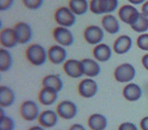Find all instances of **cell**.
Returning <instances> with one entry per match:
<instances>
[{"label":"cell","instance_id":"cell-1","mask_svg":"<svg viewBox=\"0 0 148 130\" xmlns=\"http://www.w3.org/2000/svg\"><path fill=\"white\" fill-rule=\"evenodd\" d=\"M25 57L34 66H42L48 60V51L41 44H30L25 50Z\"/></svg>","mask_w":148,"mask_h":130},{"label":"cell","instance_id":"cell-2","mask_svg":"<svg viewBox=\"0 0 148 130\" xmlns=\"http://www.w3.org/2000/svg\"><path fill=\"white\" fill-rule=\"evenodd\" d=\"M118 5V0H91L89 10L95 15H107L117 10Z\"/></svg>","mask_w":148,"mask_h":130},{"label":"cell","instance_id":"cell-3","mask_svg":"<svg viewBox=\"0 0 148 130\" xmlns=\"http://www.w3.org/2000/svg\"><path fill=\"white\" fill-rule=\"evenodd\" d=\"M136 69L130 63H124L118 65L114 71V79L121 84H129L134 79Z\"/></svg>","mask_w":148,"mask_h":130},{"label":"cell","instance_id":"cell-4","mask_svg":"<svg viewBox=\"0 0 148 130\" xmlns=\"http://www.w3.org/2000/svg\"><path fill=\"white\" fill-rule=\"evenodd\" d=\"M55 20L58 26L70 28L76 22V16L69 7L62 6L57 9L55 12Z\"/></svg>","mask_w":148,"mask_h":130},{"label":"cell","instance_id":"cell-5","mask_svg":"<svg viewBox=\"0 0 148 130\" xmlns=\"http://www.w3.org/2000/svg\"><path fill=\"white\" fill-rule=\"evenodd\" d=\"M140 12L138 9L131 4L122 5L118 10V18L122 22L131 26L137 22L140 17Z\"/></svg>","mask_w":148,"mask_h":130},{"label":"cell","instance_id":"cell-6","mask_svg":"<svg viewBox=\"0 0 148 130\" xmlns=\"http://www.w3.org/2000/svg\"><path fill=\"white\" fill-rule=\"evenodd\" d=\"M21 116L28 122H33L38 119L40 115L39 107L33 100H25L22 102L19 108Z\"/></svg>","mask_w":148,"mask_h":130},{"label":"cell","instance_id":"cell-7","mask_svg":"<svg viewBox=\"0 0 148 130\" xmlns=\"http://www.w3.org/2000/svg\"><path fill=\"white\" fill-rule=\"evenodd\" d=\"M63 71L69 77L77 79L84 75V64L82 61L69 59L63 64Z\"/></svg>","mask_w":148,"mask_h":130},{"label":"cell","instance_id":"cell-8","mask_svg":"<svg viewBox=\"0 0 148 130\" xmlns=\"http://www.w3.org/2000/svg\"><path fill=\"white\" fill-rule=\"evenodd\" d=\"M56 112L62 119L70 120L77 116V106L71 100H63L57 105Z\"/></svg>","mask_w":148,"mask_h":130},{"label":"cell","instance_id":"cell-9","mask_svg":"<svg viewBox=\"0 0 148 130\" xmlns=\"http://www.w3.org/2000/svg\"><path fill=\"white\" fill-rule=\"evenodd\" d=\"M53 37L58 44L63 47H69L75 42L73 33L69 28L58 26L53 30Z\"/></svg>","mask_w":148,"mask_h":130},{"label":"cell","instance_id":"cell-10","mask_svg":"<svg viewBox=\"0 0 148 130\" xmlns=\"http://www.w3.org/2000/svg\"><path fill=\"white\" fill-rule=\"evenodd\" d=\"M77 91L81 97L86 99H90L97 94L98 85L95 80L88 77L82 80V81L78 84Z\"/></svg>","mask_w":148,"mask_h":130},{"label":"cell","instance_id":"cell-11","mask_svg":"<svg viewBox=\"0 0 148 130\" xmlns=\"http://www.w3.org/2000/svg\"><path fill=\"white\" fill-rule=\"evenodd\" d=\"M104 37V29L97 25H90L84 31V38L87 43L91 45L101 44Z\"/></svg>","mask_w":148,"mask_h":130},{"label":"cell","instance_id":"cell-12","mask_svg":"<svg viewBox=\"0 0 148 130\" xmlns=\"http://www.w3.org/2000/svg\"><path fill=\"white\" fill-rule=\"evenodd\" d=\"M0 44L4 48H13L18 44V38L16 30L12 28L2 29L0 32Z\"/></svg>","mask_w":148,"mask_h":130},{"label":"cell","instance_id":"cell-13","mask_svg":"<svg viewBox=\"0 0 148 130\" xmlns=\"http://www.w3.org/2000/svg\"><path fill=\"white\" fill-rule=\"evenodd\" d=\"M67 51L64 47L56 44L50 47L48 50V59L56 65L64 64L67 60Z\"/></svg>","mask_w":148,"mask_h":130},{"label":"cell","instance_id":"cell-14","mask_svg":"<svg viewBox=\"0 0 148 130\" xmlns=\"http://www.w3.org/2000/svg\"><path fill=\"white\" fill-rule=\"evenodd\" d=\"M133 41L132 38L127 35H122L116 38V40L113 44V51L114 53L123 55L128 53L132 48Z\"/></svg>","mask_w":148,"mask_h":130},{"label":"cell","instance_id":"cell-15","mask_svg":"<svg viewBox=\"0 0 148 130\" xmlns=\"http://www.w3.org/2000/svg\"><path fill=\"white\" fill-rule=\"evenodd\" d=\"M16 30L18 38V44H25L32 38L33 31L31 26L26 22H18L13 28Z\"/></svg>","mask_w":148,"mask_h":130},{"label":"cell","instance_id":"cell-16","mask_svg":"<svg viewBox=\"0 0 148 130\" xmlns=\"http://www.w3.org/2000/svg\"><path fill=\"white\" fill-rule=\"evenodd\" d=\"M122 94L124 99L129 102H136L142 97L143 91L141 87L135 83L127 84L123 88Z\"/></svg>","mask_w":148,"mask_h":130},{"label":"cell","instance_id":"cell-17","mask_svg":"<svg viewBox=\"0 0 148 130\" xmlns=\"http://www.w3.org/2000/svg\"><path fill=\"white\" fill-rule=\"evenodd\" d=\"M58 97V92L50 87L43 86L40 90L38 99V101L43 106H51L57 101Z\"/></svg>","mask_w":148,"mask_h":130},{"label":"cell","instance_id":"cell-18","mask_svg":"<svg viewBox=\"0 0 148 130\" xmlns=\"http://www.w3.org/2000/svg\"><path fill=\"white\" fill-rule=\"evenodd\" d=\"M58 117L59 116L56 111L46 110L40 113L38 122L40 126L44 128H52L57 125Z\"/></svg>","mask_w":148,"mask_h":130},{"label":"cell","instance_id":"cell-19","mask_svg":"<svg viewBox=\"0 0 148 130\" xmlns=\"http://www.w3.org/2000/svg\"><path fill=\"white\" fill-rule=\"evenodd\" d=\"M102 29L110 35H116L120 31V22L117 17L111 14H107L101 19Z\"/></svg>","mask_w":148,"mask_h":130},{"label":"cell","instance_id":"cell-20","mask_svg":"<svg viewBox=\"0 0 148 130\" xmlns=\"http://www.w3.org/2000/svg\"><path fill=\"white\" fill-rule=\"evenodd\" d=\"M93 56L98 62H107L112 57V49L108 44L101 43L95 45L92 51Z\"/></svg>","mask_w":148,"mask_h":130},{"label":"cell","instance_id":"cell-21","mask_svg":"<svg viewBox=\"0 0 148 130\" xmlns=\"http://www.w3.org/2000/svg\"><path fill=\"white\" fill-rule=\"evenodd\" d=\"M16 101V94L13 90L7 86H0V106L6 108L11 106Z\"/></svg>","mask_w":148,"mask_h":130},{"label":"cell","instance_id":"cell-22","mask_svg":"<svg viewBox=\"0 0 148 130\" xmlns=\"http://www.w3.org/2000/svg\"><path fill=\"white\" fill-rule=\"evenodd\" d=\"M88 126L91 130H105L108 127V119L103 114L94 113L88 119Z\"/></svg>","mask_w":148,"mask_h":130},{"label":"cell","instance_id":"cell-23","mask_svg":"<svg viewBox=\"0 0 148 130\" xmlns=\"http://www.w3.org/2000/svg\"><path fill=\"white\" fill-rule=\"evenodd\" d=\"M84 64V75L89 78H92L98 76L101 73V68L100 66L99 62L95 59L91 58H84L82 60Z\"/></svg>","mask_w":148,"mask_h":130},{"label":"cell","instance_id":"cell-24","mask_svg":"<svg viewBox=\"0 0 148 130\" xmlns=\"http://www.w3.org/2000/svg\"><path fill=\"white\" fill-rule=\"evenodd\" d=\"M42 84L43 86L50 87L56 90L58 92H60L63 89L64 83L59 75L49 74L42 79Z\"/></svg>","mask_w":148,"mask_h":130},{"label":"cell","instance_id":"cell-25","mask_svg":"<svg viewBox=\"0 0 148 130\" xmlns=\"http://www.w3.org/2000/svg\"><path fill=\"white\" fill-rule=\"evenodd\" d=\"M69 8L75 16H82L89 10L88 0H69Z\"/></svg>","mask_w":148,"mask_h":130},{"label":"cell","instance_id":"cell-26","mask_svg":"<svg viewBox=\"0 0 148 130\" xmlns=\"http://www.w3.org/2000/svg\"><path fill=\"white\" fill-rule=\"evenodd\" d=\"M13 64V58L8 49H0V71L6 72L9 71Z\"/></svg>","mask_w":148,"mask_h":130},{"label":"cell","instance_id":"cell-27","mask_svg":"<svg viewBox=\"0 0 148 130\" xmlns=\"http://www.w3.org/2000/svg\"><path fill=\"white\" fill-rule=\"evenodd\" d=\"M130 28L137 33L143 34L147 32L148 31V17L140 12L138 20L132 25Z\"/></svg>","mask_w":148,"mask_h":130},{"label":"cell","instance_id":"cell-28","mask_svg":"<svg viewBox=\"0 0 148 130\" xmlns=\"http://www.w3.org/2000/svg\"><path fill=\"white\" fill-rule=\"evenodd\" d=\"M0 130H15V121L12 117L5 114L4 110L0 109Z\"/></svg>","mask_w":148,"mask_h":130},{"label":"cell","instance_id":"cell-29","mask_svg":"<svg viewBox=\"0 0 148 130\" xmlns=\"http://www.w3.org/2000/svg\"><path fill=\"white\" fill-rule=\"evenodd\" d=\"M137 46L142 51H148V33H143L137 37Z\"/></svg>","mask_w":148,"mask_h":130},{"label":"cell","instance_id":"cell-30","mask_svg":"<svg viewBox=\"0 0 148 130\" xmlns=\"http://www.w3.org/2000/svg\"><path fill=\"white\" fill-rule=\"evenodd\" d=\"M44 0H22V2L27 9L30 10H37L43 4Z\"/></svg>","mask_w":148,"mask_h":130},{"label":"cell","instance_id":"cell-31","mask_svg":"<svg viewBox=\"0 0 148 130\" xmlns=\"http://www.w3.org/2000/svg\"><path fill=\"white\" fill-rule=\"evenodd\" d=\"M15 0H0V10L5 12L9 10L14 4Z\"/></svg>","mask_w":148,"mask_h":130},{"label":"cell","instance_id":"cell-32","mask_svg":"<svg viewBox=\"0 0 148 130\" xmlns=\"http://www.w3.org/2000/svg\"><path fill=\"white\" fill-rule=\"evenodd\" d=\"M117 130H138L137 126L130 122H124L118 126Z\"/></svg>","mask_w":148,"mask_h":130},{"label":"cell","instance_id":"cell-33","mask_svg":"<svg viewBox=\"0 0 148 130\" xmlns=\"http://www.w3.org/2000/svg\"><path fill=\"white\" fill-rule=\"evenodd\" d=\"M140 127L142 130H148V116L141 119L140 123Z\"/></svg>","mask_w":148,"mask_h":130},{"label":"cell","instance_id":"cell-34","mask_svg":"<svg viewBox=\"0 0 148 130\" xmlns=\"http://www.w3.org/2000/svg\"><path fill=\"white\" fill-rule=\"evenodd\" d=\"M69 130H86V128L80 123H75L70 126Z\"/></svg>","mask_w":148,"mask_h":130},{"label":"cell","instance_id":"cell-35","mask_svg":"<svg viewBox=\"0 0 148 130\" xmlns=\"http://www.w3.org/2000/svg\"><path fill=\"white\" fill-rule=\"evenodd\" d=\"M141 64L144 68L148 71V54H145L141 59Z\"/></svg>","mask_w":148,"mask_h":130},{"label":"cell","instance_id":"cell-36","mask_svg":"<svg viewBox=\"0 0 148 130\" xmlns=\"http://www.w3.org/2000/svg\"><path fill=\"white\" fill-rule=\"evenodd\" d=\"M141 12L148 17V0H147L146 2L142 5Z\"/></svg>","mask_w":148,"mask_h":130},{"label":"cell","instance_id":"cell-37","mask_svg":"<svg viewBox=\"0 0 148 130\" xmlns=\"http://www.w3.org/2000/svg\"><path fill=\"white\" fill-rule=\"evenodd\" d=\"M129 3L133 5H143L147 0H127Z\"/></svg>","mask_w":148,"mask_h":130},{"label":"cell","instance_id":"cell-38","mask_svg":"<svg viewBox=\"0 0 148 130\" xmlns=\"http://www.w3.org/2000/svg\"><path fill=\"white\" fill-rule=\"evenodd\" d=\"M28 130H45L44 127H42V126H33L30 127Z\"/></svg>","mask_w":148,"mask_h":130}]
</instances>
